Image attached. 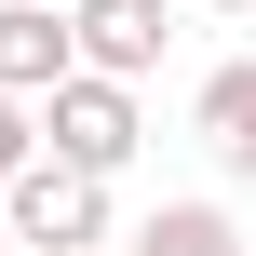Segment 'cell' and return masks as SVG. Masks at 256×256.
Here are the masks:
<instances>
[{"label":"cell","mask_w":256,"mask_h":256,"mask_svg":"<svg viewBox=\"0 0 256 256\" xmlns=\"http://www.w3.org/2000/svg\"><path fill=\"white\" fill-rule=\"evenodd\" d=\"M68 27H81V68H108V81H148L162 68V0H68Z\"/></svg>","instance_id":"277c9868"},{"label":"cell","mask_w":256,"mask_h":256,"mask_svg":"<svg viewBox=\"0 0 256 256\" xmlns=\"http://www.w3.org/2000/svg\"><path fill=\"white\" fill-rule=\"evenodd\" d=\"M0 216H14V243L27 256H81V243H108V176H81V162H27L14 189H0Z\"/></svg>","instance_id":"7a4b0ae2"},{"label":"cell","mask_w":256,"mask_h":256,"mask_svg":"<svg viewBox=\"0 0 256 256\" xmlns=\"http://www.w3.org/2000/svg\"><path fill=\"white\" fill-rule=\"evenodd\" d=\"M135 135H148V122H135V81H108V68H68V81L40 94V148L81 162V176H122Z\"/></svg>","instance_id":"6da1fadb"},{"label":"cell","mask_w":256,"mask_h":256,"mask_svg":"<svg viewBox=\"0 0 256 256\" xmlns=\"http://www.w3.org/2000/svg\"><path fill=\"white\" fill-rule=\"evenodd\" d=\"M216 14H256V0H216Z\"/></svg>","instance_id":"ba28073f"},{"label":"cell","mask_w":256,"mask_h":256,"mask_svg":"<svg viewBox=\"0 0 256 256\" xmlns=\"http://www.w3.org/2000/svg\"><path fill=\"white\" fill-rule=\"evenodd\" d=\"M189 135L216 148V176H256V68H216L189 94Z\"/></svg>","instance_id":"5b68a950"},{"label":"cell","mask_w":256,"mask_h":256,"mask_svg":"<svg viewBox=\"0 0 256 256\" xmlns=\"http://www.w3.org/2000/svg\"><path fill=\"white\" fill-rule=\"evenodd\" d=\"M68 68H81L68 0H0V94H54Z\"/></svg>","instance_id":"3957f363"},{"label":"cell","mask_w":256,"mask_h":256,"mask_svg":"<svg viewBox=\"0 0 256 256\" xmlns=\"http://www.w3.org/2000/svg\"><path fill=\"white\" fill-rule=\"evenodd\" d=\"M135 256H243V230H230L216 202H162V216L135 230Z\"/></svg>","instance_id":"8992f818"},{"label":"cell","mask_w":256,"mask_h":256,"mask_svg":"<svg viewBox=\"0 0 256 256\" xmlns=\"http://www.w3.org/2000/svg\"><path fill=\"white\" fill-rule=\"evenodd\" d=\"M40 162V94H0V189Z\"/></svg>","instance_id":"52a82bcc"},{"label":"cell","mask_w":256,"mask_h":256,"mask_svg":"<svg viewBox=\"0 0 256 256\" xmlns=\"http://www.w3.org/2000/svg\"><path fill=\"white\" fill-rule=\"evenodd\" d=\"M0 256H14V216H0Z\"/></svg>","instance_id":"9c48e42d"}]
</instances>
